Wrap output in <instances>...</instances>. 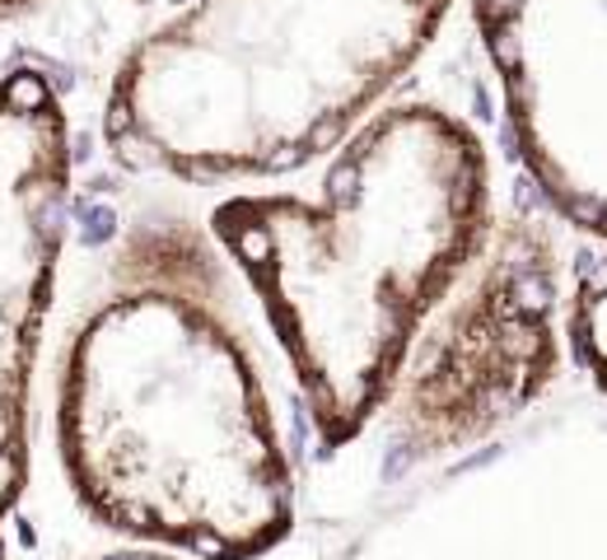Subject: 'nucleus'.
I'll list each match as a JSON object with an SVG mask.
<instances>
[{
	"mask_svg": "<svg viewBox=\"0 0 607 560\" xmlns=\"http://www.w3.org/2000/svg\"><path fill=\"white\" fill-rule=\"evenodd\" d=\"M448 14L454 0H188L118 61L103 141L196 187L295 173L374 118Z\"/></svg>",
	"mask_w": 607,
	"mask_h": 560,
	"instance_id": "obj_3",
	"label": "nucleus"
},
{
	"mask_svg": "<svg viewBox=\"0 0 607 560\" xmlns=\"http://www.w3.org/2000/svg\"><path fill=\"white\" fill-rule=\"evenodd\" d=\"M42 0H0V19H19V14H33Z\"/></svg>",
	"mask_w": 607,
	"mask_h": 560,
	"instance_id": "obj_9",
	"label": "nucleus"
},
{
	"mask_svg": "<svg viewBox=\"0 0 607 560\" xmlns=\"http://www.w3.org/2000/svg\"><path fill=\"white\" fill-rule=\"evenodd\" d=\"M94 560H178V556H169V551H150V547H141V551H112V556H94Z\"/></svg>",
	"mask_w": 607,
	"mask_h": 560,
	"instance_id": "obj_8",
	"label": "nucleus"
},
{
	"mask_svg": "<svg viewBox=\"0 0 607 560\" xmlns=\"http://www.w3.org/2000/svg\"><path fill=\"white\" fill-rule=\"evenodd\" d=\"M327 448L384 411L425 318L490 238V154L439 103L378 108L318 196L239 192L211 211Z\"/></svg>",
	"mask_w": 607,
	"mask_h": 560,
	"instance_id": "obj_2",
	"label": "nucleus"
},
{
	"mask_svg": "<svg viewBox=\"0 0 607 560\" xmlns=\"http://www.w3.org/2000/svg\"><path fill=\"white\" fill-rule=\"evenodd\" d=\"M71 215V126L42 71L0 75V560L29 481V393Z\"/></svg>",
	"mask_w": 607,
	"mask_h": 560,
	"instance_id": "obj_6",
	"label": "nucleus"
},
{
	"mask_svg": "<svg viewBox=\"0 0 607 560\" xmlns=\"http://www.w3.org/2000/svg\"><path fill=\"white\" fill-rule=\"evenodd\" d=\"M570 346L575 360L607 393V257L589 266V276L579 281L570 299Z\"/></svg>",
	"mask_w": 607,
	"mask_h": 560,
	"instance_id": "obj_7",
	"label": "nucleus"
},
{
	"mask_svg": "<svg viewBox=\"0 0 607 560\" xmlns=\"http://www.w3.org/2000/svg\"><path fill=\"white\" fill-rule=\"evenodd\" d=\"M556 365V281L533 234L486 238L463 281L425 318L384 411L421 454L500 425Z\"/></svg>",
	"mask_w": 607,
	"mask_h": 560,
	"instance_id": "obj_4",
	"label": "nucleus"
},
{
	"mask_svg": "<svg viewBox=\"0 0 607 560\" xmlns=\"http://www.w3.org/2000/svg\"><path fill=\"white\" fill-rule=\"evenodd\" d=\"M472 19L528 177L607 243V0H472Z\"/></svg>",
	"mask_w": 607,
	"mask_h": 560,
	"instance_id": "obj_5",
	"label": "nucleus"
},
{
	"mask_svg": "<svg viewBox=\"0 0 607 560\" xmlns=\"http://www.w3.org/2000/svg\"><path fill=\"white\" fill-rule=\"evenodd\" d=\"M57 454L89 519L145 547L257 560L290 532L281 420L196 234L154 224L122 243L65 336Z\"/></svg>",
	"mask_w": 607,
	"mask_h": 560,
	"instance_id": "obj_1",
	"label": "nucleus"
}]
</instances>
